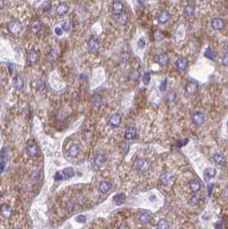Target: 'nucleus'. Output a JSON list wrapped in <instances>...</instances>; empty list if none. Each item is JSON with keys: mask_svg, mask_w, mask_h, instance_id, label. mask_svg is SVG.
Here are the masks:
<instances>
[{"mask_svg": "<svg viewBox=\"0 0 228 229\" xmlns=\"http://www.w3.org/2000/svg\"><path fill=\"white\" fill-rule=\"evenodd\" d=\"M134 167L139 172H147L151 167V162L145 159H137L134 162Z\"/></svg>", "mask_w": 228, "mask_h": 229, "instance_id": "nucleus-1", "label": "nucleus"}, {"mask_svg": "<svg viewBox=\"0 0 228 229\" xmlns=\"http://www.w3.org/2000/svg\"><path fill=\"white\" fill-rule=\"evenodd\" d=\"M7 29L11 34H18L22 30V24L18 20H12L10 22H8Z\"/></svg>", "mask_w": 228, "mask_h": 229, "instance_id": "nucleus-2", "label": "nucleus"}, {"mask_svg": "<svg viewBox=\"0 0 228 229\" xmlns=\"http://www.w3.org/2000/svg\"><path fill=\"white\" fill-rule=\"evenodd\" d=\"M26 151H27V154L29 157L34 158L38 155L39 149H38V146L34 140H30L28 142L27 147H26Z\"/></svg>", "mask_w": 228, "mask_h": 229, "instance_id": "nucleus-3", "label": "nucleus"}, {"mask_svg": "<svg viewBox=\"0 0 228 229\" xmlns=\"http://www.w3.org/2000/svg\"><path fill=\"white\" fill-rule=\"evenodd\" d=\"M174 179V175L173 173L170 171H165L164 172L161 173L160 177V181L164 186H169L171 185Z\"/></svg>", "mask_w": 228, "mask_h": 229, "instance_id": "nucleus-4", "label": "nucleus"}, {"mask_svg": "<svg viewBox=\"0 0 228 229\" xmlns=\"http://www.w3.org/2000/svg\"><path fill=\"white\" fill-rule=\"evenodd\" d=\"M87 47L90 53H97L99 50H100V42L99 40L95 38H90L88 40V43H87Z\"/></svg>", "mask_w": 228, "mask_h": 229, "instance_id": "nucleus-5", "label": "nucleus"}, {"mask_svg": "<svg viewBox=\"0 0 228 229\" xmlns=\"http://www.w3.org/2000/svg\"><path fill=\"white\" fill-rule=\"evenodd\" d=\"M188 65H189V61H188V58L185 57H178L175 62V67L179 71H185L188 67Z\"/></svg>", "mask_w": 228, "mask_h": 229, "instance_id": "nucleus-6", "label": "nucleus"}, {"mask_svg": "<svg viewBox=\"0 0 228 229\" xmlns=\"http://www.w3.org/2000/svg\"><path fill=\"white\" fill-rule=\"evenodd\" d=\"M112 13L117 16H120L124 13L125 11V5L124 4L120 2V1H115L112 6Z\"/></svg>", "mask_w": 228, "mask_h": 229, "instance_id": "nucleus-7", "label": "nucleus"}, {"mask_svg": "<svg viewBox=\"0 0 228 229\" xmlns=\"http://www.w3.org/2000/svg\"><path fill=\"white\" fill-rule=\"evenodd\" d=\"M24 87V79L21 75H16L13 79V88L16 91H21Z\"/></svg>", "mask_w": 228, "mask_h": 229, "instance_id": "nucleus-8", "label": "nucleus"}, {"mask_svg": "<svg viewBox=\"0 0 228 229\" xmlns=\"http://www.w3.org/2000/svg\"><path fill=\"white\" fill-rule=\"evenodd\" d=\"M39 58V54L38 53V51H36L35 49H32L28 53V63L29 65H35L36 63L38 62Z\"/></svg>", "mask_w": 228, "mask_h": 229, "instance_id": "nucleus-9", "label": "nucleus"}, {"mask_svg": "<svg viewBox=\"0 0 228 229\" xmlns=\"http://www.w3.org/2000/svg\"><path fill=\"white\" fill-rule=\"evenodd\" d=\"M192 121L196 126L203 125L204 121H205V116L203 114V112L200 111L195 112L192 115Z\"/></svg>", "mask_w": 228, "mask_h": 229, "instance_id": "nucleus-10", "label": "nucleus"}, {"mask_svg": "<svg viewBox=\"0 0 228 229\" xmlns=\"http://www.w3.org/2000/svg\"><path fill=\"white\" fill-rule=\"evenodd\" d=\"M121 122H122L121 115L118 114V113H114V114H112L110 117L108 123H109L110 126L113 127V128H117V127H118V126H120Z\"/></svg>", "mask_w": 228, "mask_h": 229, "instance_id": "nucleus-11", "label": "nucleus"}, {"mask_svg": "<svg viewBox=\"0 0 228 229\" xmlns=\"http://www.w3.org/2000/svg\"><path fill=\"white\" fill-rule=\"evenodd\" d=\"M155 60L161 66H166V65H168L170 59H169V56L166 53H161L155 57Z\"/></svg>", "mask_w": 228, "mask_h": 229, "instance_id": "nucleus-12", "label": "nucleus"}, {"mask_svg": "<svg viewBox=\"0 0 228 229\" xmlns=\"http://www.w3.org/2000/svg\"><path fill=\"white\" fill-rule=\"evenodd\" d=\"M91 103L95 108H100L104 103L103 97L100 94H94L91 97Z\"/></svg>", "mask_w": 228, "mask_h": 229, "instance_id": "nucleus-13", "label": "nucleus"}, {"mask_svg": "<svg viewBox=\"0 0 228 229\" xmlns=\"http://www.w3.org/2000/svg\"><path fill=\"white\" fill-rule=\"evenodd\" d=\"M81 152V146L78 143H72L68 149V154L71 157H75L77 156Z\"/></svg>", "mask_w": 228, "mask_h": 229, "instance_id": "nucleus-14", "label": "nucleus"}, {"mask_svg": "<svg viewBox=\"0 0 228 229\" xmlns=\"http://www.w3.org/2000/svg\"><path fill=\"white\" fill-rule=\"evenodd\" d=\"M171 13L168 11H161L160 15L158 16V22L160 24H165L171 19Z\"/></svg>", "mask_w": 228, "mask_h": 229, "instance_id": "nucleus-15", "label": "nucleus"}, {"mask_svg": "<svg viewBox=\"0 0 228 229\" xmlns=\"http://www.w3.org/2000/svg\"><path fill=\"white\" fill-rule=\"evenodd\" d=\"M137 135V131L135 127H132V126H129L126 128L125 132V139L127 140H133L135 139Z\"/></svg>", "mask_w": 228, "mask_h": 229, "instance_id": "nucleus-16", "label": "nucleus"}, {"mask_svg": "<svg viewBox=\"0 0 228 229\" xmlns=\"http://www.w3.org/2000/svg\"><path fill=\"white\" fill-rule=\"evenodd\" d=\"M69 10H70V7L66 3H60L57 5L55 11L57 16H64L65 14H67Z\"/></svg>", "mask_w": 228, "mask_h": 229, "instance_id": "nucleus-17", "label": "nucleus"}, {"mask_svg": "<svg viewBox=\"0 0 228 229\" xmlns=\"http://www.w3.org/2000/svg\"><path fill=\"white\" fill-rule=\"evenodd\" d=\"M42 30V24L39 20H34L30 24V31L34 34H38Z\"/></svg>", "mask_w": 228, "mask_h": 229, "instance_id": "nucleus-18", "label": "nucleus"}, {"mask_svg": "<svg viewBox=\"0 0 228 229\" xmlns=\"http://www.w3.org/2000/svg\"><path fill=\"white\" fill-rule=\"evenodd\" d=\"M1 215L5 219H9L12 215V208L8 204H3L1 207Z\"/></svg>", "mask_w": 228, "mask_h": 229, "instance_id": "nucleus-19", "label": "nucleus"}, {"mask_svg": "<svg viewBox=\"0 0 228 229\" xmlns=\"http://www.w3.org/2000/svg\"><path fill=\"white\" fill-rule=\"evenodd\" d=\"M211 26L214 30H221L224 28V21L221 18H214L211 22Z\"/></svg>", "mask_w": 228, "mask_h": 229, "instance_id": "nucleus-20", "label": "nucleus"}, {"mask_svg": "<svg viewBox=\"0 0 228 229\" xmlns=\"http://www.w3.org/2000/svg\"><path fill=\"white\" fill-rule=\"evenodd\" d=\"M107 161V157L106 155L103 154H97L96 156L94 157V160H93V163L95 165V167H102Z\"/></svg>", "mask_w": 228, "mask_h": 229, "instance_id": "nucleus-21", "label": "nucleus"}, {"mask_svg": "<svg viewBox=\"0 0 228 229\" xmlns=\"http://www.w3.org/2000/svg\"><path fill=\"white\" fill-rule=\"evenodd\" d=\"M189 187L194 192H199V190L202 189V184L197 179H193L189 181Z\"/></svg>", "mask_w": 228, "mask_h": 229, "instance_id": "nucleus-22", "label": "nucleus"}, {"mask_svg": "<svg viewBox=\"0 0 228 229\" xmlns=\"http://www.w3.org/2000/svg\"><path fill=\"white\" fill-rule=\"evenodd\" d=\"M6 161H7V153H6L5 149H3L1 151V164H0L1 173H4L5 166H6Z\"/></svg>", "mask_w": 228, "mask_h": 229, "instance_id": "nucleus-23", "label": "nucleus"}, {"mask_svg": "<svg viewBox=\"0 0 228 229\" xmlns=\"http://www.w3.org/2000/svg\"><path fill=\"white\" fill-rule=\"evenodd\" d=\"M198 89V84L195 82H189L186 85V92L188 94H194L196 93Z\"/></svg>", "mask_w": 228, "mask_h": 229, "instance_id": "nucleus-24", "label": "nucleus"}, {"mask_svg": "<svg viewBox=\"0 0 228 229\" xmlns=\"http://www.w3.org/2000/svg\"><path fill=\"white\" fill-rule=\"evenodd\" d=\"M216 169L214 168H207L204 171V179L206 180H209V179H213L216 176Z\"/></svg>", "mask_w": 228, "mask_h": 229, "instance_id": "nucleus-25", "label": "nucleus"}, {"mask_svg": "<svg viewBox=\"0 0 228 229\" xmlns=\"http://www.w3.org/2000/svg\"><path fill=\"white\" fill-rule=\"evenodd\" d=\"M125 200H126V196L123 193H119L113 197V201L117 205H122V204H124Z\"/></svg>", "mask_w": 228, "mask_h": 229, "instance_id": "nucleus-26", "label": "nucleus"}, {"mask_svg": "<svg viewBox=\"0 0 228 229\" xmlns=\"http://www.w3.org/2000/svg\"><path fill=\"white\" fill-rule=\"evenodd\" d=\"M111 183L109 181H103L100 183V186H99V190L101 193H107L108 190L111 189Z\"/></svg>", "mask_w": 228, "mask_h": 229, "instance_id": "nucleus-27", "label": "nucleus"}, {"mask_svg": "<svg viewBox=\"0 0 228 229\" xmlns=\"http://www.w3.org/2000/svg\"><path fill=\"white\" fill-rule=\"evenodd\" d=\"M151 221V215L149 214H148V213H144L143 215H140L139 217V222L141 224H143V225H147V224H148Z\"/></svg>", "mask_w": 228, "mask_h": 229, "instance_id": "nucleus-28", "label": "nucleus"}, {"mask_svg": "<svg viewBox=\"0 0 228 229\" xmlns=\"http://www.w3.org/2000/svg\"><path fill=\"white\" fill-rule=\"evenodd\" d=\"M214 161L216 164L223 165L226 162V157L224 156V154L217 153L214 155Z\"/></svg>", "mask_w": 228, "mask_h": 229, "instance_id": "nucleus-29", "label": "nucleus"}, {"mask_svg": "<svg viewBox=\"0 0 228 229\" xmlns=\"http://www.w3.org/2000/svg\"><path fill=\"white\" fill-rule=\"evenodd\" d=\"M194 12H195V7H194V5H192V4H187L185 7L184 13L187 16H193Z\"/></svg>", "mask_w": 228, "mask_h": 229, "instance_id": "nucleus-30", "label": "nucleus"}, {"mask_svg": "<svg viewBox=\"0 0 228 229\" xmlns=\"http://www.w3.org/2000/svg\"><path fill=\"white\" fill-rule=\"evenodd\" d=\"M204 56L206 57H207L208 59H211V60L215 59V53H214V50H213L210 47H208L207 49H206L205 53H204Z\"/></svg>", "mask_w": 228, "mask_h": 229, "instance_id": "nucleus-31", "label": "nucleus"}, {"mask_svg": "<svg viewBox=\"0 0 228 229\" xmlns=\"http://www.w3.org/2000/svg\"><path fill=\"white\" fill-rule=\"evenodd\" d=\"M62 172H63V174H64V179H71V178H72L73 176L75 175V171H74L72 168H71V167L64 169Z\"/></svg>", "mask_w": 228, "mask_h": 229, "instance_id": "nucleus-32", "label": "nucleus"}, {"mask_svg": "<svg viewBox=\"0 0 228 229\" xmlns=\"http://www.w3.org/2000/svg\"><path fill=\"white\" fill-rule=\"evenodd\" d=\"M170 225L166 220H161L157 224V229H169Z\"/></svg>", "mask_w": 228, "mask_h": 229, "instance_id": "nucleus-33", "label": "nucleus"}, {"mask_svg": "<svg viewBox=\"0 0 228 229\" xmlns=\"http://www.w3.org/2000/svg\"><path fill=\"white\" fill-rule=\"evenodd\" d=\"M200 199H201V196L198 192H196V194H195L189 201V204L191 205V206H194V205H196V204L199 203Z\"/></svg>", "mask_w": 228, "mask_h": 229, "instance_id": "nucleus-34", "label": "nucleus"}, {"mask_svg": "<svg viewBox=\"0 0 228 229\" xmlns=\"http://www.w3.org/2000/svg\"><path fill=\"white\" fill-rule=\"evenodd\" d=\"M119 60L122 64H127L130 60V54L127 52H124L120 54V57H119Z\"/></svg>", "mask_w": 228, "mask_h": 229, "instance_id": "nucleus-35", "label": "nucleus"}, {"mask_svg": "<svg viewBox=\"0 0 228 229\" xmlns=\"http://www.w3.org/2000/svg\"><path fill=\"white\" fill-rule=\"evenodd\" d=\"M61 28L63 29V30L64 31H66V32H68V31H70L71 29L72 28V22H71V21H65V22H64L62 24H61Z\"/></svg>", "mask_w": 228, "mask_h": 229, "instance_id": "nucleus-36", "label": "nucleus"}, {"mask_svg": "<svg viewBox=\"0 0 228 229\" xmlns=\"http://www.w3.org/2000/svg\"><path fill=\"white\" fill-rule=\"evenodd\" d=\"M151 80V75L148 71L145 72L143 75V82L145 85H148V83L150 82Z\"/></svg>", "mask_w": 228, "mask_h": 229, "instance_id": "nucleus-37", "label": "nucleus"}, {"mask_svg": "<svg viewBox=\"0 0 228 229\" xmlns=\"http://www.w3.org/2000/svg\"><path fill=\"white\" fill-rule=\"evenodd\" d=\"M140 78V73L137 71H132L130 73V79L132 81H137Z\"/></svg>", "mask_w": 228, "mask_h": 229, "instance_id": "nucleus-38", "label": "nucleus"}, {"mask_svg": "<svg viewBox=\"0 0 228 229\" xmlns=\"http://www.w3.org/2000/svg\"><path fill=\"white\" fill-rule=\"evenodd\" d=\"M167 89V79L165 78L164 80H162V82L160 84V89L161 92H165Z\"/></svg>", "mask_w": 228, "mask_h": 229, "instance_id": "nucleus-39", "label": "nucleus"}, {"mask_svg": "<svg viewBox=\"0 0 228 229\" xmlns=\"http://www.w3.org/2000/svg\"><path fill=\"white\" fill-rule=\"evenodd\" d=\"M137 47H139L140 49H143L144 47H146V40L143 38L138 39V40H137Z\"/></svg>", "mask_w": 228, "mask_h": 229, "instance_id": "nucleus-40", "label": "nucleus"}, {"mask_svg": "<svg viewBox=\"0 0 228 229\" xmlns=\"http://www.w3.org/2000/svg\"><path fill=\"white\" fill-rule=\"evenodd\" d=\"M54 179H55V181H61V180H63L64 179V174H63V172H57L55 176H54Z\"/></svg>", "mask_w": 228, "mask_h": 229, "instance_id": "nucleus-41", "label": "nucleus"}, {"mask_svg": "<svg viewBox=\"0 0 228 229\" xmlns=\"http://www.w3.org/2000/svg\"><path fill=\"white\" fill-rule=\"evenodd\" d=\"M36 86H37V89H38L39 90L43 89H44V87H45V82H44V80H42V79H39V80H38Z\"/></svg>", "mask_w": 228, "mask_h": 229, "instance_id": "nucleus-42", "label": "nucleus"}, {"mask_svg": "<svg viewBox=\"0 0 228 229\" xmlns=\"http://www.w3.org/2000/svg\"><path fill=\"white\" fill-rule=\"evenodd\" d=\"M7 69H8V71H9V73H10L11 75H12V74H13V72H14V70H15V65L13 64V63H11V62L8 63Z\"/></svg>", "mask_w": 228, "mask_h": 229, "instance_id": "nucleus-43", "label": "nucleus"}, {"mask_svg": "<svg viewBox=\"0 0 228 229\" xmlns=\"http://www.w3.org/2000/svg\"><path fill=\"white\" fill-rule=\"evenodd\" d=\"M75 221L77 222H79V223H85L86 221H87V218H86L85 215H80L75 218Z\"/></svg>", "mask_w": 228, "mask_h": 229, "instance_id": "nucleus-44", "label": "nucleus"}, {"mask_svg": "<svg viewBox=\"0 0 228 229\" xmlns=\"http://www.w3.org/2000/svg\"><path fill=\"white\" fill-rule=\"evenodd\" d=\"M175 97H176V94H175L174 91H170V92L168 93L167 98L170 102H172V101L174 100Z\"/></svg>", "mask_w": 228, "mask_h": 229, "instance_id": "nucleus-45", "label": "nucleus"}, {"mask_svg": "<svg viewBox=\"0 0 228 229\" xmlns=\"http://www.w3.org/2000/svg\"><path fill=\"white\" fill-rule=\"evenodd\" d=\"M63 32H64V30L63 29L61 28V27H56L55 29H54V33H55V34H57V36H61L63 34Z\"/></svg>", "mask_w": 228, "mask_h": 229, "instance_id": "nucleus-46", "label": "nucleus"}, {"mask_svg": "<svg viewBox=\"0 0 228 229\" xmlns=\"http://www.w3.org/2000/svg\"><path fill=\"white\" fill-rule=\"evenodd\" d=\"M222 64H223L225 66H228V53H226L223 55V57H222Z\"/></svg>", "mask_w": 228, "mask_h": 229, "instance_id": "nucleus-47", "label": "nucleus"}, {"mask_svg": "<svg viewBox=\"0 0 228 229\" xmlns=\"http://www.w3.org/2000/svg\"><path fill=\"white\" fill-rule=\"evenodd\" d=\"M51 8H52V5H51L50 3H46V4H44V6H43L42 10L44 12H47V11H49L51 10Z\"/></svg>", "mask_w": 228, "mask_h": 229, "instance_id": "nucleus-48", "label": "nucleus"}, {"mask_svg": "<svg viewBox=\"0 0 228 229\" xmlns=\"http://www.w3.org/2000/svg\"><path fill=\"white\" fill-rule=\"evenodd\" d=\"M187 143H188V139L180 140V141L178 143V147H183V146H185V144H187Z\"/></svg>", "mask_w": 228, "mask_h": 229, "instance_id": "nucleus-49", "label": "nucleus"}, {"mask_svg": "<svg viewBox=\"0 0 228 229\" xmlns=\"http://www.w3.org/2000/svg\"><path fill=\"white\" fill-rule=\"evenodd\" d=\"M213 189H214V185H213V184L207 185V194H208V196H211L212 191H213Z\"/></svg>", "mask_w": 228, "mask_h": 229, "instance_id": "nucleus-50", "label": "nucleus"}, {"mask_svg": "<svg viewBox=\"0 0 228 229\" xmlns=\"http://www.w3.org/2000/svg\"><path fill=\"white\" fill-rule=\"evenodd\" d=\"M222 224H223V222H218L217 223L215 224V229H221V227H222Z\"/></svg>", "mask_w": 228, "mask_h": 229, "instance_id": "nucleus-51", "label": "nucleus"}, {"mask_svg": "<svg viewBox=\"0 0 228 229\" xmlns=\"http://www.w3.org/2000/svg\"><path fill=\"white\" fill-rule=\"evenodd\" d=\"M137 1H138V3H139L141 5H143V3H144V0H137Z\"/></svg>", "mask_w": 228, "mask_h": 229, "instance_id": "nucleus-52", "label": "nucleus"}, {"mask_svg": "<svg viewBox=\"0 0 228 229\" xmlns=\"http://www.w3.org/2000/svg\"><path fill=\"white\" fill-rule=\"evenodd\" d=\"M227 126H228V121H227Z\"/></svg>", "mask_w": 228, "mask_h": 229, "instance_id": "nucleus-53", "label": "nucleus"}, {"mask_svg": "<svg viewBox=\"0 0 228 229\" xmlns=\"http://www.w3.org/2000/svg\"><path fill=\"white\" fill-rule=\"evenodd\" d=\"M18 229H21V228H18Z\"/></svg>", "mask_w": 228, "mask_h": 229, "instance_id": "nucleus-54", "label": "nucleus"}, {"mask_svg": "<svg viewBox=\"0 0 228 229\" xmlns=\"http://www.w3.org/2000/svg\"><path fill=\"white\" fill-rule=\"evenodd\" d=\"M227 46H228V45H227Z\"/></svg>", "mask_w": 228, "mask_h": 229, "instance_id": "nucleus-55", "label": "nucleus"}]
</instances>
